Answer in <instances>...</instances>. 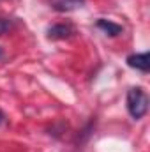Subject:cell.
<instances>
[{
  "label": "cell",
  "instance_id": "obj_8",
  "mask_svg": "<svg viewBox=\"0 0 150 152\" xmlns=\"http://www.w3.org/2000/svg\"><path fill=\"white\" fill-rule=\"evenodd\" d=\"M2 55H4V53H2V50H0V58H2Z\"/></svg>",
  "mask_w": 150,
  "mask_h": 152
},
{
  "label": "cell",
  "instance_id": "obj_4",
  "mask_svg": "<svg viewBox=\"0 0 150 152\" xmlns=\"http://www.w3.org/2000/svg\"><path fill=\"white\" fill-rule=\"evenodd\" d=\"M48 4L57 12H71V11L83 7L85 0H48Z\"/></svg>",
  "mask_w": 150,
  "mask_h": 152
},
{
  "label": "cell",
  "instance_id": "obj_1",
  "mask_svg": "<svg viewBox=\"0 0 150 152\" xmlns=\"http://www.w3.org/2000/svg\"><path fill=\"white\" fill-rule=\"evenodd\" d=\"M127 112L134 120L143 118L149 112V96L141 87H133L127 90Z\"/></svg>",
  "mask_w": 150,
  "mask_h": 152
},
{
  "label": "cell",
  "instance_id": "obj_6",
  "mask_svg": "<svg viewBox=\"0 0 150 152\" xmlns=\"http://www.w3.org/2000/svg\"><path fill=\"white\" fill-rule=\"evenodd\" d=\"M11 28H12V21L7 20V18H0V36L7 34Z\"/></svg>",
  "mask_w": 150,
  "mask_h": 152
},
{
  "label": "cell",
  "instance_id": "obj_2",
  "mask_svg": "<svg viewBox=\"0 0 150 152\" xmlns=\"http://www.w3.org/2000/svg\"><path fill=\"white\" fill-rule=\"evenodd\" d=\"M76 34V28L71 23H55L51 27H48L46 36L51 41H64V39H71Z\"/></svg>",
  "mask_w": 150,
  "mask_h": 152
},
{
  "label": "cell",
  "instance_id": "obj_5",
  "mask_svg": "<svg viewBox=\"0 0 150 152\" xmlns=\"http://www.w3.org/2000/svg\"><path fill=\"white\" fill-rule=\"evenodd\" d=\"M95 27H97V28H101V30H103L106 36H110V37H117V36H120V34L124 32V27H122V25L113 23V21L104 20V18L97 20V21H95Z\"/></svg>",
  "mask_w": 150,
  "mask_h": 152
},
{
  "label": "cell",
  "instance_id": "obj_3",
  "mask_svg": "<svg viewBox=\"0 0 150 152\" xmlns=\"http://www.w3.org/2000/svg\"><path fill=\"white\" fill-rule=\"evenodd\" d=\"M127 66L136 69V71H141V73H149L150 71V55L149 51H143V53H133L127 57Z\"/></svg>",
  "mask_w": 150,
  "mask_h": 152
},
{
  "label": "cell",
  "instance_id": "obj_7",
  "mask_svg": "<svg viewBox=\"0 0 150 152\" xmlns=\"http://www.w3.org/2000/svg\"><path fill=\"white\" fill-rule=\"evenodd\" d=\"M4 122H5V113H4V112L0 110V126H2Z\"/></svg>",
  "mask_w": 150,
  "mask_h": 152
}]
</instances>
